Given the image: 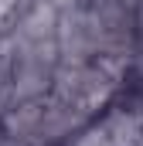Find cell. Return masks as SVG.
<instances>
[{"instance_id": "1", "label": "cell", "mask_w": 143, "mask_h": 146, "mask_svg": "<svg viewBox=\"0 0 143 146\" xmlns=\"http://www.w3.org/2000/svg\"><path fill=\"white\" fill-rule=\"evenodd\" d=\"M55 3H58V7H61V3H68V0H55Z\"/></svg>"}]
</instances>
